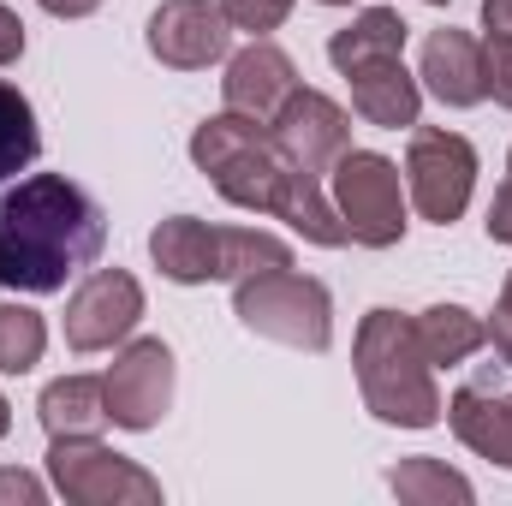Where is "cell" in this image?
I'll return each mask as SVG.
<instances>
[{"instance_id": "6da1fadb", "label": "cell", "mask_w": 512, "mask_h": 506, "mask_svg": "<svg viewBox=\"0 0 512 506\" xmlns=\"http://www.w3.org/2000/svg\"><path fill=\"white\" fill-rule=\"evenodd\" d=\"M191 161L197 173H209V185L233 203V209H251V215H274L286 221L304 245H322V251H340L352 245L334 197H328V179H310L298 173L262 120H245V114H215L191 131Z\"/></svg>"}, {"instance_id": "7a4b0ae2", "label": "cell", "mask_w": 512, "mask_h": 506, "mask_svg": "<svg viewBox=\"0 0 512 506\" xmlns=\"http://www.w3.org/2000/svg\"><path fill=\"white\" fill-rule=\"evenodd\" d=\"M108 251L102 203L66 173H30L0 191V286L6 292H66Z\"/></svg>"}, {"instance_id": "3957f363", "label": "cell", "mask_w": 512, "mask_h": 506, "mask_svg": "<svg viewBox=\"0 0 512 506\" xmlns=\"http://www.w3.org/2000/svg\"><path fill=\"white\" fill-rule=\"evenodd\" d=\"M352 370H358V393H364V411L387 423V429H435L447 417V399L435 387V364L423 358L417 346V328L411 316L376 304L364 322H358V340H352Z\"/></svg>"}, {"instance_id": "277c9868", "label": "cell", "mask_w": 512, "mask_h": 506, "mask_svg": "<svg viewBox=\"0 0 512 506\" xmlns=\"http://www.w3.org/2000/svg\"><path fill=\"white\" fill-rule=\"evenodd\" d=\"M149 256L173 286H215V280H251L268 268H292V245L262 227H209L197 215H167L149 233Z\"/></svg>"}, {"instance_id": "5b68a950", "label": "cell", "mask_w": 512, "mask_h": 506, "mask_svg": "<svg viewBox=\"0 0 512 506\" xmlns=\"http://www.w3.org/2000/svg\"><path fill=\"white\" fill-rule=\"evenodd\" d=\"M233 316L274 346L292 352H328L334 346V292L316 274L298 268H268L233 286Z\"/></svg>"}, {"instance_id": "8992f818", "label": "cell", "mask_w": 512, "mask_h": 506, "mask_svg": "<svg viewBox=\"0 0 512 506\" xmlns=\"http://www.w3.org/2000/svg\"><path fill=\"white\" fill-rule=\"evenodd\" d=\"M328 197L352 233V245L364 251H393L411 227V197H405V173L382 149H346L328 173Z\"/></svg>"}, {"instance_id": "52a82bcc", "label": "cell", "mask_w": 512, "mask_h": 506, "mask_svg": "<svg viewBox=\"0 0 512 506\" xmlns=\"http://www.w3.org/2000/svg\"><path fill=\"white\" fill-rule=\"evenodd\" d=\"M48 483L72 506H155L161 477H149L137 459L114 453L102 435H54L48 441Z\"/></svg>"}, {"instance_id": "ba28073f", "label": "cell", "mask_w": 512, "mask_h": 506, "mask_svg": "<svg viewBox=\"0 0 512 506\" xmlns=\"http://www.w3.org/2000/svg\"><path fill=\"white\" fill-rule=\"evenodd\" d=\"M399 173H405V197L417 203V215L435 227H453L477 191V149H471V137L447 126H411Z\"/></svg>"}, {"instance_id": "9c48e42d", "label": "cell", "mask_w": 512, "mask_h": 506, "mask_svg": "<svg viewBox=\"0 0 512 506\" xmlns=\"http://www.w3.org/2000/svg\"><path fill=\"white\" fill-rule=\"evenodd\" d=\"M173 387H179L173 346H167L161 334L126 340V346L114 352V364L102 370L108 423H114V429H131V435H149V429L173 411Z\"/></svg>"}, {"instance_id": "30bf717a", "label": "cell", "mask_w": 512, "mask_h": 506, "mask_svg": "<svg viewBox=\"0 0 512 506\" xmlns=\"http://www.w3.org/2000/svg\"><path fill=\"white\" fill-rule=\"evenodd\" d=\"M143 322V286L126 268H90L66 298V346L72 352H114Z\"/></svg>"}, {"instance_id": "8fae6325", "label": "cell", "mask_w": 512, "mask_h": 506, "mask_svg": "<svg viewBox=\"0 0 512 506\" xmlns=\"http://www.w3.org/2000/svg\"><path fill=\"white\" fill-rule=\"evenodd\" d=\"M268 137H274V149L298 167V173H310V179H328L334 173V161L352 149V114L334 102V96H322V90H292L286 102H280V114L268 120Z\"/></svg>"}, {"instance_id": "7c38bea8", "label": "cell", "mask_w": 512, "mask_h": 506, "mask_svg": "<svg viewBox=\"0 0 512 506\" xmlns=\"http://www.w3.org/2000/svg\"><path fill=\"white\" fill-rule=\"evenodd\" d=\"M149 54L173 72H203V66H221L227 48H233V24L221 12V0H161L149 12V30H143Z\"/></svg>"}, {"instance_id": "4fadbf2b", "label": "cell", "mask_w": 512, "mask_h": 506, "mask_svg": "<svg viewBox=\"0 0 512 506\" xmlns=\"http://www.w3.org/2000/svg\"><path fill=\"white\" fill-rule=\"evenodd\" d=\"M292 90H298V60H292L280 42L251 36L239 54H227V72H221V102H227L233 114H245V120H262V126H268Z\"/></svg>"}, {"instance_id": "5bb4252c", "label": "cell", "mask_w": 512, "mask_h": 506, "mask_svg": "<svg viewBox=\"0 0 512 506\" xmlns=\"http://www.w3.org/2000/svg\"><path fill=\"white\" fill-rule=\"evenodd\" d=\"M417 84L423 96H435L441 108H477L489 102V84H483V42L471 30H429L423 36V54H417Z\"/></svg>"}, {"instance_id": "9a60e30c", "label": "cell", "mask_w": 512, "mask_h": 506, "mask_svg": "<svg viewBox=\"0 0 512 506\" xmlns=\"http://www.w3.org/2000/svg\"><path fill=\"white\" fill-rule=\"evenodd\" d=\"M346 84H352V114L376 131H411L417 114H423V84L405 66V54L370 60V66L346 72Z\"/></svg>"}, {"instance_id": "2e32d148", "label": "cell", "mask_w": 512, "mask_h": 506, "mask_svg": "<svg viewBox=\"0 0 512 506\" xmlns=\"http://www.w3.org/2000/svg\"><path fill=\"white\" fill-rule=\"evenodd\" d=\"M447 423H453L459 447H471L477 459L512 471V393H501V387H459L447 399Z\"/></svg>"}, {"instance_id": "e0dca14e", "label": "cell", "mask_w": 512, "mask_h": 506, "mask_svg": "<svg viewBox=\"0 0 512 506\" xmlns=\"http://www.w3.org/2000/svg\"><path fill=\"white\" fill-rule=\"evenodd\" d=\"M411 328H417V346L435 370H459L489 346V322L465 304H429L423 316H411Z\"/></svg>"}, {"instance_id": "ac0fdd59", "label": "cell", "mask_w": 512, "mask_h": 506, "mask_svg": "<svg viewBox=\"0 0 512 506\" xmlns=\"http://www.w3.org/2000/svg\"><path fill=\"white\" fill-rule=\"evenodd\" d=\"M405 36H411V24L393 6H364L346 30L328 36V66L346 78V72H358L370 60H393V54H405Z\"/></svg>"}, {"instance_id": "d6986e66", "label": "cell", "mask_w": 512, "mask_h": 506, "mask_svg": "<svg viewBox=\"0 0 512 506\" xmlns=\"http://www.w3.org/2000/svg\"><path fill=\"white\" fill-rule=\"evenodd\" d=\"M36 417L54 435H102L108 429V393H102V376H60L42 387L36 399Z\"/></svg>"}, {"instance_id": "ffe728a7", "label": "cell", "mask_w": 512, "mask_h": 506, "mask_svg": "<svg viewBox=\"0 0 512 506\" xmlns=\"http://www.w3.org/2000/svg\"><path fill=\"white\" fill-rule=\"evenodd\" d=\"M387 489L399 495V501L411 506H471L477 501V489H471V477L465 471H453V465H441V459H399L393 471H387Z\"/></svg>"}, {"instance_id": "44dd1931", "label": "cell", "mask_w": 512, "mask_h": 506, "mask_svg": "<svg viewBox=\"0 0 512 506\" xmlns=\"http://www.w3.org/2000/svg\"><path fill=\"white\" fill-rule=\"evenodd\" d=\"M42 155V131H36V108L18 84L0 78V185L18 179L30 161Z\"/></svg>"}, {"instance_id": "7402d4cb", "label": "cell", "mask_w": 512, "mask_h": 506, "mask_svg": "<svg viewBox=\"0 0 512 506\" xmlns=\"http://www.w3.org/2000/svg\"><path fill=\"white\" fill-rule=\"evenodd\" d=\"M48 352V322L30 304H0V376H30Z\"/></svg>"}, {"instance_id": "603a6c76", "label": "cell", "mask_w": 512, "mask_h": 506, "mask_svg": "<svg viewBox=\"0 0 512 506\" xmlns=\"http://www.w3.org/2000/svg\"><path fill=\"white\" fill-rule=\"evenodd\" d=\"M292 6H298V0H221L227 24H233V30H251V36H274V30L292 18Z\"/></svg>"}, {"instance_id": "cb8c5ba5", "label": "cell", "mask_w": 512, "mask_h": 506, "mask_svg": "<svg viewBox=\"0 0 512 506\" xmlns=\"http://www.w3.org/2000/svg\"><path fill=\"white\" fill-rule=\"evenodd\" d=\"M483 84H489L495 108L512 114V36H483Z\"/></svg>"}, {"instance_id": "d4e9b609", "label": "cell", "mask_w": 512, "mask_h": 506, "mask_svg": "<svg viewBox=\"0 0 512 506\" xmlns=\"http://www.w3.org/2000/svg\"><path fill=\"white\" fill-rule=\"evenodd\" d=\"M42 501H48V483L36 471L0 465V506H42Z\"/></svg>"}, {"instance_id": "484cf974", "label": "cell", "mask_w": 512, "mask_h": 506, "mask_svg": "<svg viewBox=\"0 0 512 506\" xmlns=\"http://www.w3.org/2000/svg\"><path fill=\"white\" fill-rule=\"evenodd\" d=\"M489 346H495V358L512 370V274L501 280V298H495V316H489Z\"/></svg>"}, {"instance_id": "4316f807", "label": "cell", "mask_w": 512, "mask_h": 506, "mask_svg": "<svg viewBox=\"0 0 512 506\" xmlns=\"http://www.w3.org/2000/svg\"><path fill=\"white\" fill-rule=\"evenodd\" d=\"M24 42H30V36H24V18L0 0V66H18V60H24Z\"/></svg>"}, {"instance_id": "83f0119b", "label": "cell", "mask_w": 512, "mask_h": 506, "mask_svg": "<svg viewBox=\"0 0 512 506\" xmlns=\"http://www.w3.org/2000/svg\"><path fill=\"white\" fill-rule=\"evenodd\" d=\"M489 239L495 245H512V179H501V191H495V203H489Z\"/></svg>"}, {"instance_id": "f1b7e54d", "label": "cell", "mask_w": 512, "mask_h": 506, "mask_svg": "<svg viewBox=\"0 0 512 506\" xmlns=\"http://www.w3.org/2000/svg\"><path fill=\"white\" fill-rule=\"evenodd\" d=\"M483 30L489 36H512V0H483Z\"/></svg>"}, {"instance_id": "f546056e", "label": "cell", "mask_w": 512, "mask_h": 506, "mask_svg": "<svg viewBox=\"0 0 512 506\" xmlns=\"http://www.w3.org/2000/svg\"><path fill=\"white\" fill-rule=\"evenodd\" d=\"M36 6H42L48 18H90L102 0H36Z\"/></svg>"}, {"instance_id": "4dcf8cb0", "label": "cell", "mask_w": 512, "mask_h": 506, "mask_svg": "<svg viewBox=\"0 0 512 506\" xmlns=\"http://www.w3.org/2000/svg\"><path fill=\"white\" fill-rule=\"evenodd\" d=\"M6 429H12V399L0 393V441H6Z\"/></svg>"}, {"instance_id": "1f68e13d", "label": "cell", "mask_w": 512, "mask_h": 506, "mask_svg": "<svg viewBox=\"0 0 512 506\" xmlns=\"http://www.w3.org/2000/svg\"><path fill=\"white\" fill-rule=\"evenodd\" d=\"M423 6H453V0H423Z\"/></svg>"}, {"instance_id": "d6a6232c", "label": "cell", "mask_w": 512, "mask_h": 506, "mask_svg": "<svg viewBox=\"0 0 512 506\" xmlns=\"http://www.w3.org/2000/svg\"><path fill=\"white\" fill-rule=\"evenodd\" d=\"M322 6H352V0H322Z\"/></svg>"}, {"instance_id": "836d02e7", "label": "cell", "mask_w": 512, "mask_h": 506, "mask_svg": "<svg viewBox=\"0 0 512 506\" xmlns=\"http://www.w3.org/2000/svg\"><path fill=\"white\" fill-rule=\"evenodd\" d=\"M507 179H512V149H507Z\"/></svg>"}]
</instances>
